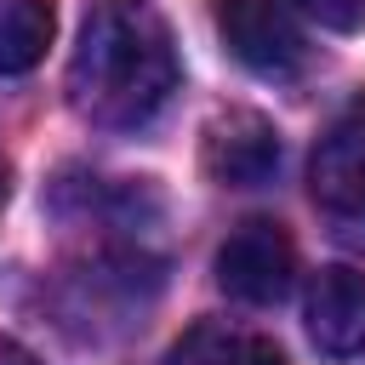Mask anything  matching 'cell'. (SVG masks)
Wrapping results in <instances>:
<instances>
[{
  "mask_svg": "<svg viewBox=\"0 0 365 365\" xmlns=\"http://www.w3.org/2000/svg\"><path fill=\"white\" fill-rule=\"evenodd\" d=\"M177 91V51L160 11L143 0H103L68 57V103L108 131L148 125Z\"/></svg>",
  "mask_w": 365,
  "mask_h": 365,
  "instance_id": "obj_1",
  "label": "cell"
},
{
  "mask_svg": "<svg viewBox=\"0 0 365 365\" xmlns=\"http://www.w3.org/2000/svg\"><path fill=\"white\" fill-rule=\"evenodd\" d=\"M165 365H285V354L257 331L205 319V325L182 331V342L165 354Z\"/></svg>",
  "mask_w": 365,
  "mask_h": 365,
  "instance_id": "obj_7",
  "label": "cell"
},
{
  "mask_svg": "<svg viewBox=\"0 0 365 365\" xmlns=\"http://www.w3.org/2000/svg\"><path fill=\"white\" fill-rule=\"evenodd\" d=\"M297 11H308L319 29H336V34L365 29V0H297Z\"/></svg>",
  "mask_w": 365,
  "mask_h": 365,
  "instance_id": "obj_9",
  "label": "cell"
},
{
  "mask_svg": "<svg viewBox=\"0 0 365 365\" xmlns=\"http://www.w3.org/2000/svg\"><path fill=\"white\" fill-rule=\"evenodd\" d=\"M217 34L262 80H291L308 63V40L279 0H217Z\"/></svg>",
  "mask_w": 365,
  "mask_h": 365,
  "instance_id": "obj_4",
  "label": "cell"
},
{
  "mask_svg": "<svg viewBox=\"0 0 365 365\" xmlns=\"http://www.w3.org/2000/svg\"><path fill=\"white\" fill-rule=\"evenodd\" d=\"M0 365H40L34 354H23L17 342H0Z\"/></svg>",
  "mask_w": 365,
  "mask_h": 365,
  "instance_id": "obj_10",
  "label": "cell"
},
{
  "mask_svg": "<svg viewBox=\"0 0 365 365\" xmlns=\"http://www.w3.org/2000/svg\"><path fill=\"white\" fill-rule=\"evenodd\" d=\"M51 0H0V74H29L51 46Z\"/></svg>",
  "mask_w": 365,
  "mask_h": 365,
  "instance_id": "obj_8",
  "label": "cell"
},
{
  "mask_svg": "<svg viewBox=\"0 0 365 365\" xmlns=\"http://www.w3.org/2000/svg\"><path fill=\"white\" fill-rule=\"evenodd\" d=\"M0 200H6V165H0Z\"/></svg>",
  "mask_w": 365,
  "mask_h": 365,
  "instance_id": "obj_11",
  "label": "cell"
},
{
  "mask_svg": "<svg viewBox=\"0 0 365 365\" xmlns=\"http://www.w3.org/2000/svg\"><path fill=\"white\" fill-rule=\"evenodd\" d=\"M205 171L222 188H262L279 171V131L262 114H245V108L211 120V131H205Z\"/></svg>",
  "mask_w": 365,
  "mask_h": 365,
  "instance_id": "obj_5",
  "label": "cell"
},
{
  "mask_svg": "<svg viewBox=\"0 0 365 365\" xmlns=\"http://www.w3.org/2000/svg\"><path fill=\"white\" fill-rule=\"evenodd\" d=\"M297 279V245L279 222L268 217H251L240 222L222 251H217V285L234 297V302H251V308H268L291 291Z\"/></svg>",
  "mask_w": 365,
  "mask_h": 365,
  "instance_id": "obj_3",
  "label": "cell"
},
{
  "mask_svg": "<svg viewBox=\"0 0 365 365\" xmlns=\"http://www.w3.org/2000/svg\"><path fill=\"white\" fill-rule=\"evenodd\" d=\"M308 336L331 359L365 354V274L354 268H325L308 285Z\"/></svg>",
  "mask_w": 365,
  "mask_h": 365,
  "instance_id": "obj_6",
  "label": "cell"
},
{
  "mask_svg": "<svg viewBox=\"0 0 365 365\" xmlns=\"http://www.w3.org/2000/svg\"><path fill=\"white\" fill-rule=\"evenodd\" d=\"M308 188H314V205L336 222V234L365 245V97H354L319 137Z\"/></svg>",
  "mask_w": 365,
  "mask_h": 365,
  "instance_id": "obj_2",
  "label": "cell"
}]
</instances>
